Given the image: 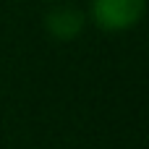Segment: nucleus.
I'll return each mask as SVG.
<instances>
[{"instance_id":"nucleus-1","label":"nucleus","mask_w":149,"mask_h":149,"mask_svg":"<svg viewBox=\"0 0 149 149\" xmlns=\"http://www.w3.org/2000/svg\"><path fill=\"white\" fill-rule=\"evenodd\" d=\"M147 13V0H92L89 16L102 31H128Z\"/></svg>"},{"instance_id":"nucleus-2","label":"nucleus","mask_w":149,"mask_h":149,"mask_svg":"<svg viewBox=\"0 0 149 149\" xmlns=\"http://www.w3.org/2000/svg\"><path fill=\"white\" fill-rule=\"evenodd\" d=\"M86 26V13L76 5H55L45 13V29L52 39L58 42H71L76 39Z\"/></svg>"}]
</instances>
